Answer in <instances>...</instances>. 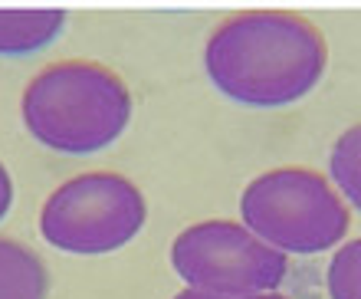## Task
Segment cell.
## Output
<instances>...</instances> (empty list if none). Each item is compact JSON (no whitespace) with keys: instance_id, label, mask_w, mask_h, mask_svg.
Segmentation results:
<instances>
[{"instance_id":"cell-1","label":"cell","mask_w":361,"mask_h":299,"mask_svg":"<svg viewBox=\"0 0 361 299\" xmlns=\"http://www.w3.org/2000/svg\"><path fill=\"white\" fill-rule=\"evenodd\" d=\"M329 69L325 33L295 10H240L204 43L210 86L247 109H283L305 99Z\"/></svg>"},{"instance_id":"cell-2","label":"cell","mask_w":361,"mask_h":299,"mask_svg":"<svg viewBox=\"0 0 361 299\" xmlns=\"http://www.w3.org/2000/svg\"><path fill=\"white\" fill-rule=\"evenodd\" d=\"M135 116L132 89L95 59H56L23 86L20 118L43 148L86 158L112 148Z\"/></svg>"},{"instance_id":"cell-3","label":"cell","mask_w":361,"mask_h":299,"mask_svg":"<svg viewBox=\"0 0 361 299\" xmlns=\"http://www.w3.org/2000/svg\"><path fill=\"white\" fill-rule=\"evenodd\" d=\"M240 224L286 257H315L345 243L352 207L322 171L283 164L257 174L243 188Z\"/></svg>"},{"instance_id":"cell-4","label":"cell","mask_w":361,"mask_h":299,"mask_svg":"<svg viewBox=\"0 0 361 299\" xmlns=\"http://www.w3.org/2000/svg\"><path fill=\"white\" fill-rule=\"evenodd\" d=\"M148 201L118 171H82L56 184L39 207V237L59 253L105 257L145 231Z\"/></svg>"},{"instance_id":"cell-5","label":"cell","mask_w":361,"mask_h":299,"mask_svg":"<svg viewBox=\"0 0 361 299\" xmlns=\"http://www.w3.org/2000/svg\"><path fill=\"white\" fill-rule=\"evenodd\" d=\"M171 267L184 290L214 296H257L279 293L289 257L250 233L240 221L214 217L184 227L171 240Z\"/></svg>"},{"instance_id":"cell-6","label":"cell","mask_w":361,"mask_h":299,"mask_svg":"<svg viewBox=\"0 0 361 299\" xmlns=\"http://www.w3.org/2000/svg\"><path fill=\"white\" fill-rule=\"evenodd\" d=\"M66 30L63 10H0V56L23 59L53 47Z\"/></svg>"},{"instance_id":"cell-7","label":"cell","mask_w":361,"mask_h":299,"mask_svg":"<svg viewBox=\"0 0 361 299\" xmlns=\"http://www.w3.org/2000/svg\"><path fill=\"white\" fill-rule=\"evenodd\" d=\"M49 270L33 247L0 237V299H47Z\"/></svg>"},{"instance_id":"cell-8","label":"cell","mask_w":361,"mask_h":299,"mask_svg":"<svg viewBox=\"0 0 361 299\" xmlns=\"http://www.w3.org/2000/svg\"><path fill=\"white\" fill-rule=\"evenodd\" d=\"M329 181L342 201L361 211V122L348 126L329 152Z\"/></svg>"},{"instance_id":"cell-9","label":"cell","mask_w":361,"mask_h":299,"mask_svg":"<svg viewBox=\"0 0 361 299\" xmlns=\"http://www.w3.org/2000/svg\"><path fill=\"white\" fill-rule=\"evenodd\" d=\"M325 290L329 299H361V237L335 247L325 267Z\"/></svg>"},{"instance_id":"cell-10","label":"cell","mask_w":361,"mask_h":299,"mask_svg":"<svg viewBox=\"0 0 361 299\" xmlns=\"http://www.w3.org/2000/svg\"><path fill=\"white\" fill-rule=\"evenodd\" d=\"M13 197H17V191H13V178H10V168L0 161V224L7 221L10 211H13Z\"/></svg>"},{"instance_id":"cell-11","label":"cell","mask_w":361,"mask_h":299,"mask_svg":"<svg viewBox=\"0 0 361 299\" xmlns=\"http://www.w3.org/2000/svg\"><path fill=\"white\" fill-rule=\"evenodd\" d=\"M174 299H289L283 293H257V296H214V293H200V290H180Z\"/></svg>"}]
</instances>
